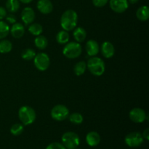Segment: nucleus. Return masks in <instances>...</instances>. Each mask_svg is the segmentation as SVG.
<instances>
[{"label":"nucleus","instance_id":"nucleus-4","mask_svg":"<svg viewBox=\"0 0 149 149\" xmlns=\"http://www.w3.org/2000/svg\"><path fill=\"white\" fill-rule=\"evenodd\" d=\"M82 52V47L79 42H71L65 44V47L63 49V54L64 56L69 59H75Z\"/></svg>","mask_w":149,"mask_h":149},{"label":"nucleus","instance_id":"nucleus-6","mask_svg":"<svg viewBox=\"0 0 149 149\" xmlns=\"http://www.w3.org/2000/svg\"><path fill=\"white\" fill-rule=\"evenodd\" d=\"M51 117L55 121L61 122L64 121L69 116V111L64 105L58 104L54 106L50 112Z\"/></svg>","mask_w":149,"mask_h":149},{"label":"nucleus","instance_id":"nucleus-33","mask_svg":"<svg viewBox=\"0 0 149 149\" xmlns=\"http://www.w3.org/2000/svg\"><path fill=\"white\" fill-rule=\"evenodd\" d=\"M143 135V139H146V141H148L149 140V129L148 128H147V129H146L145 130L143 131V133L142 134Z\"/></svg>","mask_w":149,"mask_h":149},{"label":"nucleus","instance_id":"nucleus-25","mask_svg":"<svg viewBox=\"0 0 149 149\" xmlns=\"http://www.w3.org/2000/svg\"><path fill=\"white\" fill-rule=\"evenodd\" d=\"M36 52H35L34 49H31V48H27V49H25L21 53V57L23 60L25 61H31L34 58V57L36 56Z\"/></svg>","mask_w":149,"mask_h":149},{"label":"nucleus","instance_id":"nucleus-19","mask_svg":"<svg viewBox=\"0 0 149 149\" xmlns=\"http://www.w3.org/2000/svg\"><path fill=\"white\" fill-rule=\"evenodd\" d=\"M6 8L10 13H16L20 9V1L19 0H7L6 2Z\"/></svg>","mask_w":149,"mask_h":149},{"label":"nucleus","instance_id":"nucleus-7","mask_svg":"<svg viewBox=\"0 0 149 149\" xmlns=\"http://www.w3.org/2000/svg\"><path fill=\"white\" fill-rule=\"evenodd\" d=\"M33 63H34L35 67L39 71H45L47 70V68L49 67L50 59L47 54L45 53V52H40L34 57Z\"/></svg>","mask_w":149,"mask_h":149},{"label":"nucleus","instance_id":"nucleus-3","mask_svg":"<svg viewBox=\"0 0 149 149\" xmlns=\"http://www.w3.org/2000/svg\"><path fill=\"white\" fill-rule=\"evenodd\" d=\"M18 117L23 125H31L36 120V111L31 106H23L19 109Z\"/></svg>","mask_w":149,"mask_h":149},{"label":"nucleus","instance_id":"nucleus-26","mask_svg":"<svg viewBox=\"0 0 149 149\" xmlns=\"http://www.w3.org/2000/svg\"><path fill=\"white\" fill-rule=\"evenodd\" d=\"M68 119H69L70 122L71 123L74 124V125H81L83 122V120H84L82 115L79 113H77V112L69 114Z\"/></svg>","mask_w":149,"mask_h":149},{"label":"nucleus","instance_id":"nucleus-14","mask_svg":"<svg viewBox=\"0 0 149 149\" xmlns=\"http://www.w3.org/2000/svg\"><path fill=\"white\" fill-rule=\"evenodd\" d=\"M101 53L106 58H111L114 55L115 48L113 44L110 42H104L101 45Z\"/></svg>","mask_w":149,"mask_h":149},{"label":"nucleus","instance_id":"nucleus-11","mask_svg":"<svg viewBox=\"0 0 149 149\" xmlns=\"http://www.w3.org/2000/svg\"><path fill=\"white\" fill-rule=\"evenodd\" d=\"M35 12L31 7H25L21 13V19L25 25H29L33 23L35 20Z\"/></svg>","mask_w":149,"mask_h":149},{"label":"nucleus","instance_id":"nucleus-23","mask_svg":"<svg viewBox=\"0 0 149 149\" xmlns=\"http://www.w3.org/2000/svg\"><path fill=\"white\" fill-rule=\"evenodd\" d=\"M87 69V63L84 61H79L74 66V72L77 76H81L84 74Z\"/></svg>","mask_w":149,"mask_h":149},{"label":"nucleus","instance_id":"nucleus-31","mask_svg":"<svg viewBox=\"0 0 149 149\" xmlns=\"http://www.w3.org/2000/svg\"><path fill=\"white\" fill-rule=\"evenodd\" d=\"M6 20L8 23H11V24H14V23H16V17L13 14L7 15H6Z\"/></svg>","mask_w":149,"mask_h":149},{"label":"nucleus","instance_id":"nucleus-20","mask_svg":"<svg viewBox=\"0 0 149 149\" xmlns=\"http://www.w3.org/2000/svg\"><path fill=\"white\" fill-rule=\"evenodd\" d=\"M35 46L38 48L39 49H45V48L47 47L48 45V40L45 36L39 35V36H36V38L34 40Z\"/></svg>","mask_w":149,"mask_h":149},{"label":"nucleus","instance_id":"nucleus-27","mask_svg":"<svg viewBox=\"0 0 149 149\" xmlns=\"http://www.w3.org/2000/svg\"><path fill=\"white\" fill-rule=\"evenodd\" d=\"M10 33V26L5 22L0 20V39L7 37Z\"/></svg>","mask_w":149,"mask_h":149},{"label":"nucleus","instance_id":"nucleus-1","mask_svg":"<svg viewBox=\"0 0 149 149\" xmlns=\"http://www.w3.org/2000/svg\"><path fill=\"white\" fill-rule=\"evenodd\" d=\"M78 15L73 10H65L61 17V26L66 31H72L77 27Z\"/></svg>","mask_w":149,"mask_h":149},{"label":"nucleus","instance_id":"nucleus-8","mask_svg":"<svg viewBox=\"0 0 149 149\" xmlns=\"http://www.w3.org/2000/svg\"><path fill=\"white\" fill-rule=\"evenodd\" d=\"M143 138L142 134L138 132H130L125 137V143L131 148H136L142 145L143 143Z\"/></svg>","mask_w":149,"mask_h":149},{"label":"nucleus","instance_id":"nucleus-34","mask_svg":"<svg viewBox=\"0 0 149 149\" xmlns=\"http://www.w3.org/2000/svg\"><path fill=\"white\" fill-rule=\"evenodd\" d=\"M20 1H21L23 4H29V3L31 2L33 0H19Z\"/></svg>","mask_w":149,"mask_h":149},{"label":"nucleus","instance_id":"nucleus-13","mask_svg":"<svg viewBox=\"0 0 149 149\" xmlns=\"http://www.w3.org/2000/svg\"><path fill=\"white\" fill-rule=\"evenodd\" d=\"M85 48L87 55L90 57L97 55L98 54L99 50H100L98 43L94 39H90V40L87 41V43H86Z\"/></svg>","mask_w":149,"mask_h":149},{"label":"nucleus","instance_id":"nucleus-35","mask_svg":"<svg viewBox=\"0 0 149 149\" xmlns=\"http://www.w3.org/2000/svg\"><path fill=\"white\" fill-rule=\"evenodd\" d=\"M127 1H128V2H130V4H135V3L138 2L139 0H127Z\"/></svg>","mask_w":149,"mask_h":149},{"label":"nucleus","instance_id":"nucleus-12","mask_svg":"<svg viewBox=\"0 0 149 149\" xmlns=\"http://www.w3.org/2000/svg\"><path fill=\"white\" fill-rule=\"evenodd\" d=\"M36 7L38 10L44 15L49 14L53 10V5L50 0H39Z\"/></svg>","mask_w":149,"mask_h":149},{"label":"nucleus","instance_id":"nucleus-5","mask_svg":"<svg viewBox=\"0 0 149 149\" xmlns=\"http://www.w3.org/2000/svg\"><path fill=\"white\" fill-rule=\"evenodd\" d=\"M62 144L66 149H76L80 143L79 135L74 132H66L61 138Z\"/></svg>","mask_w":149,"mask_h":149},{"label":"nucleus","instance_id":"nucleus-30","mask_svg":"<svg viewBox=\"0 0 149 149\" xmlns=\"http://www.w3.org/2000/svg\"><path fill=\"white\" fill-rule=\"evenodd\" d=\"M109 0H93V4L96 7H103L107 4Z\"/></svg>","mask_w":149,"mask_h":149},{"label":"nucleus","instance_id":"nucleus-16","mask_svg":"<svg viewBox=\"0 0 149 149\" xmlns=\"http://www.w3.org/2000/svg\"><path fill=\"white\" fill-rule=\"evenodd\" d=\"M86 142L91 147L97 146L100 142V136L97 132L92 131L86 135Z\"/></svg>","mask_w":149,"mask_h":149},{"label":"nucleus","instance_id":"nucleus-21","mask_svg":"<svg viewBox=\"0 0 149 149\" xmlns=\"http://www.w3.org/2000/svg\"><path fill=\"white\" fill-rule=\"evenodd\" d=\"M13 49V44L7 39H1L0 41V53L6 54L11 52Z\"/></svg>","mask_w":149,"mask_h":149},{"label":"nucleus","instance_id":"nucleus-22","mask_svg":"<svg viewBox=\"0 0 149 149\" xmlns=\"http://www.w3.org/2000/svg\"><path fill=\"white\" fill-rule=\"evenodd\" d=\"M69 40V34L65 30L61 31L56 35V41L60 45H65Z\"/></svg>","mask_w":149,"mask_h":149},{"label":"nucleus","instance_id":"nucleus-18","mask_svg":"<svg viewBox=\"0 0 149 149\" xmlns=\"http://www.w3.org/2000/svg\"><path fill=\"white\" fill-rule=\"evenodd\" d=\"M73 36L77 42H79V43L83 42L87 37V32L85 29H83L82 27L75 28L73 33Z\"/></svg>","mask_w":149,"mask_h":149},{"label":"nucleus","instance_id":"nucleus-17","mask_svg":"<svg viewBox=\"0 0 149 149\" xmlns=\"http://www.w3.org/2000/svg\"><path fill=\"white\" fill-rule=\"evenodd\" d=\"M136 17L141 21H146L149 18V8L148 6H141L136 11Z\"/></svg>","mask_w":149,"mask_h":149},{"label":"nucleus","instance_id":"nucleus-15","mask_svg":"<svg viewBox=\"0 0 149 149\" xmlns=\"http://www.w3.org/2000/svg\"><path fill=\"white\" fill-rule=\"evenodd\" d=\"M10 33L15 39H20L25 33V28L20 23H15L13 25L10 30Z\"/></svg>","mask_w":149,"mask_h":149},{"label":"nucleus","instance_id":"nucleus-28","mask_svg":"<svg viewBox=\"0 0 149 149\" xmlns=\"http://www.w3.org/2000/svg\"><path fill=\"white\" fill-rule=\"evenodd\" d=\"M23 130H24L23 125L19 123L14 124L11 127V128H10V132H11L12 135H15V136H18V135H20V134L23 133Z\"/></svg>","mask_w":149,"mask_h":149},{"label":"nucleus","instance_id":"nucleus-29","mask_svg":"<svg viewBox=\"0 0 149 149\" xmlns=\"http://www.w3.org/2000/svg\"><path fill=\"white\" fill-rule=\"evenodd\" d=\"M45 149H66L61 143L55 142L49 144Z\"/></svg>","mask_w":149,"mask_h":149},{"label":"nucleus","instance_id":"nucleus-2","mask_svg":"<svg viewBox=\"0 0 149 149\" xmlns=\"http://www.w3.org/2000/svg\"><path fill=\"white\" fill-rule=\"evenodd\" d=\"M87 67L90 72L96 77L103 75L106 70L104 61L98 57H91L87 61Z\"/></svg>","mask_w":149,"mask_h":149},{"label":"nucleus","instance_id":"nucleus-9","mask_svg":"<svg viewBox=\"0 0 149 149\" xmlns=\"http://www.w3.org/2000/svg\"><path fill=\"white\" fill-rule=\"evenodd\" d=\"M147 114L145 111L141 108H134L130 111L129 117L135 123H142L146 119Z\"/></svg>","mask_w":149,"mask_h":149},{"label":"nucleus","instance_id":"nucleus-10","mask_svg":"<svg viewBox=\"0 0 149 149\" xmlns=\"http://www.w3.org/2000/svg\"><path fill=\"white\" fill-rule=\"evenodd\" d=\"M109 5L111 9L116 13H122L129 7L127 0H110Z\"/></svg>","mask_w":149,"mask_h":149},{"label":"nucleus","instance_id":"nucleus-24","mask_svg":"<svg viewBox=\"0 0 149 149\" xmlns=\"http://www.w3.org/2000/svg\"><path fill=\"white\" fill-rule=\"evenodd\" d=\"M29 31L34 36H39L43 32V27L41 24L37 23H32L29 27Z\"/></svg>","mask_w":149,"mask_h":149},{"label":"nucleus","instance_id":"nucleus-32","mask_svg":"<svg viewBox=\"0 0 149 149\" xmlns=\"http://www.w3.org/2000/svg\"><path fill=\"white\" fill-rule=\"evenodd\" d=\"M7 15V10L3 7H0V20L4 19Z\"/></svg>","mask_w":149,"mask_h":149}]
</instances>
